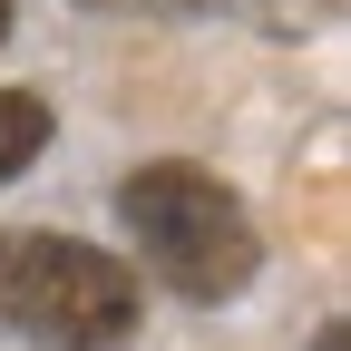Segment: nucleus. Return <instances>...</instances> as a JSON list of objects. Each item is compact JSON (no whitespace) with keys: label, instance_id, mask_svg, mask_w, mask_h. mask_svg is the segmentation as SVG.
Returning <instances> with one entry per match:
<instances>
[{"label":"nucleus","instance_id":"nucleus-4","mask_svg":"<svg viewBox=\"0 0 351 351\" xmlns=\"http://www.w3.org/2000/svg\"><path fill=\"white\" fill-rule=\"evenodd\" d=\"M0 29H10V0H0Z\"/></svg>","mask_w":351,"mask_h":351},{"label":"nucleus","instance_id":"nucleus-1","mask_svg":"<svg viewBox=\"0 0 351 351\" xmlns=\"http://www.w3.org/2000/svg\"><path fill=\"white\" fill-rule=\"evenodd\" d=\"M117 215H127V234H137L147 274L166 293H186V302H234L254 283V263H263L254 215H244V195L215 166L156 156V166H137L117 186Z\"/></svg>","mask_w":351,"mask_h":351},{"label":"nucleus","instance_id":"nucleus-2","mask_svg":"<svg viewBox=\"0 0 351 351\" xmlns=\"http://www.w3.org/2000/svg\"><path fill=\"white\" fill-rule=\"evenodd\" d=\"M0 332L39 351H117L137 332V274L78 234H0Z\"/></svg>","mask_w":351,"mask_h":351},{"label":"nucleus","instance_id":"nucleus-3","mask_svg":"<svg viewBox=\"0 0 351 351\" xmlns=\"http://www.w3.org/2000/svg\"><path fill=\"white\" fill-rule=\"evenodd\" d=\"M39 147H49V108L29 88H0V176H20Z\"/></svg>","mask_w":351,"mask_h":351}]
</instances>
